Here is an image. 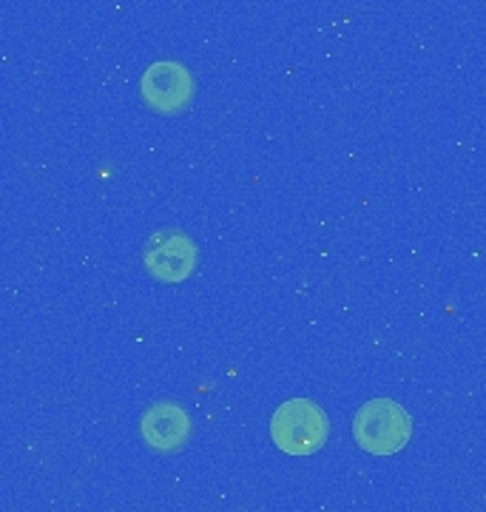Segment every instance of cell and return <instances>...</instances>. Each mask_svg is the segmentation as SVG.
Segmentation results:
<instances>
[{"label": "cell", "instance_id": "277c9868", "mask_svg": "<svg viewBox=\"0 0 486 512\" xmlns=\"http://www.w3.org/2000/svg\"><path fill=\"white\" fill-rule=\"evenodd\" d=\"M140 94L151 111L165 114V117H177L194 103L197 83H194V74L182 63L160 60L145 69L143 80H140Z\"/></svg>", "mask_w": 486, "mask_h": 512}, {"label": "cell", "instance_id": "7a4b0ae2", "mask_svg": "<svg viewBox=\"0 0 486 512\" xmlns=\"http://www.w3.org/2000/svg\"><path fill=\"white\" fill-rule=\"evenodd\" d=\"M353 439L367 456H396L413 439V419L393 399H370L353 419Z\"/></svg>", "mask_w": 486, "mask_h": 512}, {"label": "cell", "instance_id": "5b68a950", "mask_svg": "<svg viewBox=\"0 0 486 512\" xmlns=\"http://www.w3.org/2000/svg\"><path fill=\"white\" fill-rule=\"evenodd\" d=\"M140 439L157 456H177L194 439V419L180 402H154L140 419Z\"/></svg>", "mask_w": 486, "mask_h": 512}, {"label": "cell", "instance_id": "3957f363", "mask_svg": "<svg viewBox=\"0 0 486 512\" xmlns=\"http://www.w3.org/2000/svg\"><path fill=\"white\" fill-rule=\"evenodd\" d=\"M145 274L162 285H180L197 274L199 245L182 228H160L154 231L143 248Z\"/></svg>", "mask_w": 486, "mask_h": 512}, {"label": "cell", "instance_id": "6da1fadb", "mask_svg": "<svg viewBox=\"0 0 486 512\" xmlns=\"http://www.w3.org/2000/svg\"><path fill=\"white\" fill-rule=\"evenodd\" d=\"M330 439V419L313 399H288L270 416V441L285 456L305 458L324 450Z\"/></svg>", "mask_w": 486, "mask_h": 512}]
</instances>
